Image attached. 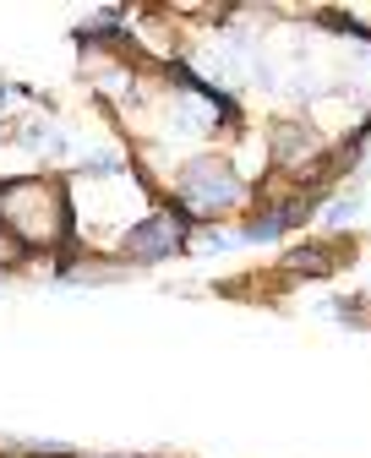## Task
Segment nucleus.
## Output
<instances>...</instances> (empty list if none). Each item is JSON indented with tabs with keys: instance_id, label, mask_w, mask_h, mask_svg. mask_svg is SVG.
<instances>
[{
	"instance_id": "obj_3",
	"label": "nucleus",
	"mask_w": 371,
	"mask_h": 458,
	"mask_svg": "<svg viewBox=\"0 0 371 458\" xmlns=\"http://www.w3.org/2000/svg\"><path fill=\"white\" fill-rule=\"evenodd\" d=\"M180 241H186V218H169V213H159V218H148V224H137L126 241V257H137V262H153V257H169V251H180Z\"/></svg>"
},
{
	"instance_id": "obj_5",
	"label": "nucleus",
	"mask_w": 371,
	"mask_h": 458,
	"mask_svg": "<svg viewBox=\"0 0 371 458\" xmlns=\"http://www.w3.org/2000/svg\"><path fill=\"white\" fill-rule=\"evenodd\" d=\"M349 213H355V197H344V202H333V224H349Z\"/></svg>"
},
{
	"instance_id": "obj_1",
	"label": "nucleus",
	"mask_w": 371,
	"mask_h": 458,
	"mask_svg": "<svg viewBox=\"0 0 371 458\" xmlns=\"http://www.w3.org/2000/svg\"><path fill=\"white\" fill-rule=\"evenodd\" d=\"M0 218H6L22 241L49 246L60 229H66V208H60V191L44 181H17L0 191Z\"/></svg>"
},
{
	"instance_id": "obj_4",
	"label": "nucleus",
	"mask_w": 371,
	"mask_h": 458,
	"mask_svg": "<svg viewBox=\"0 0 371 458\" xmlns=\"http://www.w3.org/2000/svg\"><path fill=\"white\" fill-rule=\"evenodd\" d=\"M284 224H289V213H268V218H257V224H246L240 235H246V241H273Z\"/></svg>"
},
{
	"instance_id": "obj_6",
	"label": "nucleus",
	"mask_w": 371,
	"mask_h": 458,
	"mask_svg": "<svg viewBox=\"0 0 371 458\" xmlns=\"http://www.w3.org/2000/svg\"><path fill=\"white\" fill-rule=\"evenodd\" d=\"M6 262H17V241H6V235H0V267H6Z\"/></svg>"
},
{
	"instance_id": "obj_2",
	"label": "nucleus",
	"mask_w": 371,
	"mask_h": 458,
	"mask_svg": "<svg viewBox=\"0 0 371 458\" xmlns=\"http://www.w3.org/2000/svg\"><path fill=\"white\" fill-rule=\"evenodd\" d=\"M240 197V181L229 175V169L224 164H192V169H186V175H180V202L186 208H192V213H219V208H229Z\"/></svg>"
}]
</instances>
